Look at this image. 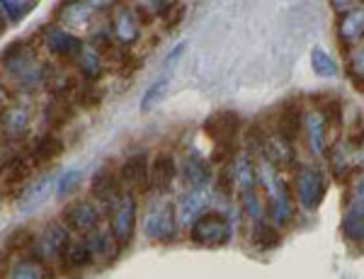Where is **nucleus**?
<instances>
[{
  "instance_id": "nucleus-1",
  "label": "nucleus",
  "mask_w": 364,
  "mask_h": 279,
  "mask_svg": "<svg viewBox=\"0 0 364 279\" xmlns=\"http://www.w3.org/2000/svg\"><path fill=\"white\" fill-rule=\"evenodd\" d=\"M0 66L3 71L20 85L22 90L32 92L37 88H44L46 73H49L51 63H44L32 49V44L25 39H15L0 51Z\"/></svg>"
},
{
  "instance_id": "nucleus-2",
  "label": "nucleus",
  "mask_w": 364,
  "mask_h": 279,
  "mask_svg": "<svg viewBox=\"0 0 364 279\" xmlns=\"http://www.w3.org/2000/svg\"><path fill=\"white\" fill-rule=\"evenodd\" d=\"M257 180H260V185L265 187L269 197V221L277 229L279 226H287L291 221V214H294V202H291L287 182L277 175V168H272L262 158L260 165H257Z\"/></svg>"
},
{
  "instance_id": "nucleus-3",
  "label": "nucleus",
  "mask_w": 364,
  "mask_h": 279,
  "mask_svg": "<svg viewBox=\"0 0 364 279\" xmlns=\"http://www.w3.org/2000/svg\"><path fill=\"white\" fill-rule=\"evenodd\" d=\"M39 42H42L44 49L49 51L58 63H63V66H73L75 59H78L85 49L83 39L75 37L73 32L63 30V27H58L56 22H49V25L42 27Z\"/></svg>"
},
{
  "instance_id": "nucleus-4",
  "label": "nucleus",
  "mask_w": 364,
  "mask_h": 279,
  "mask_svg": "<svg viewBox=\"0 0 364 279\" xmlns=\"http://www.w3.org/2000/svg\"><path fill=\"white\" fill-rule=\"evenodd\" d=\"M231 221L219 212H204L190 224V241L202 248H221L231 241Z\"/></svg>"
},
{
  "instance_id": "nucleus-5",
  "label": "nucleus",
  "mask_w": 364,
  "mask_h": 279,
  "mask_svg": "<svg viewBox=\"0 0 364 279\" xmlns=\"http://www.w3.org/2000/svg\"><path fill=\"white\" fill-rule=\"evenodd\" d=\"M90 195L92 199L97 202V207L102 209V214H107L117 207L119 197L124 195V185L119 180V168L114 163H102L97 168V173L92 175V182H90Z\"/></svg>"
},
{
  "instance_id": "nucleus-6",
  "label": "nucleus",
  "mask_w": 364,
  "mask_h": 279,
  "mask_svg": "<svg viewBox=\"0 0 364 279\" xmlns=\"http://www.w3.org/2000/svg\"><path fill=\"white\" fill-rule=\"evenodd\" d=\"M178 231H180V221H178V212H175V204H170V202H156V204H151L149 214L144 219V234L149 241L173 243L178 238Z\"/></svg>"
},
{
  "instance_id": "nucleus-7",
  "label": "nucleus",
  "mask_w": 364,
  "mask_h": 279,
  "mask_svg": "<svg viewBox=\"0 0 364 279\" xmlns=\"http://www.w3.org/2000/svg\"><path fill=\"white\" fill-rule=\"evenodd\" d=\"M328 192V177L318 165H304L296 170L294 175V195L299 199V204L309 212L318 209L326 199Z\"/></svg>"
},
{
  "instance_id": "nucleus-8",
  "label": "nucleus",
  "mask_w": 364,
  "mask_h": 279,
  "mask_svg": "<svg viewBox=\"0 0 364 279\" xmlns=\"http://www.w3.org/2000/svg\"><path fill=\"white\" fill-rule=\"evenodd\" d=\"M61 221L68 226L70 234L87 236L102 226V209L95 199H73L63 207Z\"/></svg>"
},
{
  "instance_id": "nucleus-9",
  "label": "nucleus",
  "mask_w": 364,
  "mask_h": 279,
  "mask_svg": "<svg viewBox=\"0 0 364 279\" xmlns=\"http://www.w3.org/2000/svg\"><path fill=\"white\" fill-rule=\"evenodd\" d=\"M109 231H112L119 248H127L134 241V231H136V192L124 190V195L119 197L117 207L109 212Z\"/></svg>"
},
{
  "instance_id": "nucleus-10",
  "label": "nucleus",
  "mask_w": 364,
  "mask_h": 279,
  "mask_svg": "<svg viewBox=\"0 0 364 279\" xmlns=\"http://www.w3.org/2000/svg\"><path fill=\"white\" fill-rule=\"evenodd\" d=\"M73 241V234L68 231V226L61 219H51L44 224V229L37 236V246H34V255L42 258L44 263H54L61 260V255L66 253V248Z\"/></svg>"
},
{
  "instance_id": "nucleus-11",
  "label": "nucleus",
  "mask_w": 364,
  "mask_h": 279,
  "mask_svg": "<svg viewBox=\"0 0 364 279\" xmlns=\"http://www.w3.org/2000/svg\"><path fill=\"white\" fill-rule=\"evenodd\" d=\"M112 20H109V32L117 39V44L124 46V49H132L134 44L141 39V22L136 17V10L129 3H117L112 10Z\"/></svg>"
},
{
  "instance_id": "nucleus-12",
  "label": "nucleus",
  "mask_w": 364,
  "mask_h": 279,
  "mask_svg": "<svg viewBox=\"0 0 364 279\" xmlns=\"http://www.w3.org/2000/svg\"><path fill=\"white\" fill-rule=\"evenodd\" d=\"M240 129H243V121L233 109H219L204 121V133L214 143H238Z\"/></svg>"
},
{
  "instance_id": "nucleus-13",
  "label": "nucleus",
  "mask_w": 364,
  "mask_h": 279,
  "mask_svg": "<svg viewBox=\"0 0 364 279\" xmlns=\"http://www.w3.org/2000/svg\"><path fill=\"white\" fill-rule=\"evenodd\" d=\"M32 126V114L25 104L8 102L0 109V136L5 141H22Z\"/></svg>"
},
{
  "instance_id": "nucleus-14",
  "label": "nucleus",
  "mask_w": 364,
  "mask_h": 279,
  "mask_svg": "<svg viewBox=\"0 0 364 279\" xmlns=\"http://www.w3.org/2000/svg\"><path fill=\"white\" fill-rule=\"evenodd\" d=\"M304 126V109L296 100L282 102L272 114V131L282 136L284 141L294 143Z\"/></svg>"
},
{
  "instance_id": "nucleus-15",
  "label": "nucleus",
  "mask_w": 364,
  "mask_h": 279,
  "mask_svg": "<svg viewBox=\"0 0 364 279\" xmlns=\"http://www.w3.org/2000/svg\"><path fill=\"white\" fill-rule=\"evenodd\" d=\"M119 180L127 190L132 192H149L151 190V160L141 151L134 153L119 165Z\"/></svg>"
},
{
  "instance_id": "nucleus-16",
  "label": "nucleus",
  "mask_w": 364,
  "mask_h": 279,
  "mask_svg": "<svg viewBox=\"0 0 364 279\" xmlns=\"http://www.w3.org/2000/svg\"><path fill=\"white\" fill-rule=\"evenodd\" d=\"M336 34L343 49H355L357 44L364 42V8H352L340 13Z\"/></svg>"
},
{
  "instance_id": "nucleus-17",
  "label": "nucleus",
  "mask_w": 364,
  "mask_h": 279,
  "mask_svg": "<svg viewBox=\"0 0 364 279\" xmlns=\"http://www.w3.org/2000/svg\"><path fill=\"white\" fill-rule=\"evenodd\" d=\"M54 20L58 27L70 32V30H78V27L90 25L92 10L87 8L85 0H61L54 8Z\"/></svg>"
},
{
  "instance_id": "nucleus-18",
  "label": "nucleus",
  "mask_w": 364,
  "mask_h": 279,
  "mask_svg": "<svg viewBox=\"0 0 364 279\" xmlns=\"http://www.w3.org/2000/svg\"><path fill=\"white\" fill-rule=\"evenodd\" d=\"M32 168H34V163L29 155H22V153L10 155V158L0 165V185L8 192L20 190L22 185H27L29 175H32Z\"/></svg>"
},
{
  "instance_id": "nucleus-19",
  "label": "nucleus",
  "mask_w": 364,
  "mask_h": 279,
  "mask_svg": "<svg viewBox=\"0 0 364 279\" xmlns=\"http://www.w3.org/2000/svg\"><path fill=\"white\" fill-rule=\"evenodd\" d=\"M209 207V190L207 187H187L182 192L175 212H178V221L185 226H190L197 217H202Z\"/></svg>"
},
{
  "instance_id": "nucleus-20",
  "label": "nucleus",
  "mask_w": 364,
  "mask_h": 279,
  "mask_svg": "<svg viewBox=\"0 0 364 279\" xmlns=\"http://www.w3.org/2000/svg\"><path fill=\"white\" fill-rule=\"evenodd\" d=\"M178 177V160L170 151H161L151 158V190L168 192Z\"/></svg>"
},
{
  "instance_id": "nucleus-21",
  "label": "nucleus",
  "mask_w": 364,
  "mask_h": 279,
  "mask_svg": "<svg viewBox=\"0 0 364 279\" xmlns=\"http://www.w3.org/2000/svg\"><path fill=\"white\" fill-rule=\"evenodd\" d=\"M78 85H80L78 75L70 73L68 66H63V63H58V66H49L44 88L49 90L51 97H68V100H70Z\"/></svg>"
},
{
  "instance_id": "nucleus-22",
  "label": "nucleus",
  "mask_w": 364,
  "mask_h": 279,
  "mask_svg": "<svg viewBox=\"0 0 364 279\" xmlns=\"http://www.w3.org/2000/svg\"><path fill=\"white\" fill-rule=\"evenodd\" d=\"M63 151H66V146H63V138L58 136V133L49 131V133H44V136H39L37 141H34L29 158H32V163L37 168H44V165H51L54 160L61 158Z\"/></svg>"
},
{
  "instance_id": "nucleus-23",
  "label": "nucleus",
  "mask_w": 364,
  "mask_h": 279,
  "mask_svg": "<svg viewBox=\"0 0 364 279\" xmlns=\"http://www.w3.org/2000/svg\"><path fill=\"white\" fill-rule=\"evenodd\" d=\"M58 263H61V270L68 272V275L80 272V270H85L87 265H92V253H90V246H87V238H78V241L73 238Z\"/></svg>"
},
{
  "instance_id": "nucleus-24",
  "label": "nucleus",
  "mask_w": 364,
  "mask_h": 279,
  "mask_svg": "<svg viewBox=\"0 0 364 279\" xmlns=\"http://www.w3.org/2000/svg\"><path fill=\"white\" fill-rule=\"evenodd\" d=\"M304 126H306L311 153L323 155L328 148V124H326V119H323V114L318 109H311L309 114H304Z\"/></svg>"
},
{
  "instance_id": "nucleus-25",
  "label": "nucleus",
  "mask_w": 364,
  "mask_h": 279,
  "mask_svg": "<svg viewBox=\"0 0 364 279\" xmlns=\"http://www.w3.org/2000/svg\"><path fill=\"white\" fill-rule=\"evenodd\" d=\"M73 68H75V73H78V78L85 80V83H100V80H102V75H105V71H107L102 56H100L97 51H92L87 44H85V49H83V54L75 59Z\"/></svg>"
},
{
  "instance_id": "nucleus-26",
  "label": "nucleus",
  "mask_w": 364,
  "mask_h": 279,
  "mask_svg": "<svg viewBox=\"0 0 364 279\" xmlns=\"http://www.w3.org/2000/svg\"><path fill=\"white\" fill-rule=\"evenodd\" d=\"M75 112H78V107L73 104V100H68V97H51V100L44 104L42 114L51 129H61L68 121H73Z\"/></svg>"
},
{
  "instance_id": "nucleus-27",
  "label": "nucleus",
  "mask_w": 364,
  "mask_h": 279,
  "mask_svg": "<svg viewBox=\"0 0 364 279\" xmlns=\"http://www.w3.org/2000/svg\"><path fill=\"white\" fill-rule=\"evenodd\" d=\"M51 185H54V177L51 175H44L39 177L37 182L27 185L25 190H22L20 195V202H17V207H20V212H34V209H39L46 202V197H49L51 192Z\"/></svg>"
},
{
  "instance_id": "nucleus-28",
  "label": "nucleus",
  "mask_w": 364,
  "mask_h": 279,
  "mask_svg": "<svg viewBox=\"0 0 364 279\" xmlns=\"http://www.w3.org/2000/svg\"><path fill=\"white\" fill-rule=\"evenodd\" d=\"M34 246H37V234L27 226L10 231L5 238V255H13V258H25V255H34Z\"/></svg>"
},
{
  "instance_id": "nucleus-29",
  "label": "nucleus",
  "mask_w": 364,
  "mask_h": 279,
  "mask_svg": "<svg viewBox=\"0 0 364 279\" xmlns=\"http://www.w3.org/2000/svg\"><path fill=\"white\" fill-rule=\"evenodd\" d=\"M85 238H87V246H90V253H92V263H97V260H114L117 253L122 250L119 246H117L112 231L95 229Z\"/></svg>"
},
{
  "instance_id": "nucleus-30",
  "label": "nucleus",
  "mask_w": 364,
  "mask_h": 279,
  "mask_svg": "<svg viewBox=\"0 0 364 279\" xmlns=\"http://www.w3.org/2000/svg\"><path fill=\"white\" fill-rule=\"evenodd\" d=\"M182 180L187 182V187H207V182L211 180L209 163L199 153L187 155L185 163H182Z\"/></svg>"
},
{
  "instance_id": "nucleus-31",
  "label": "nucleus",
  "mask_w": 364,
  "mask_h": 279,
  "mask_svg": "<svg viewBox=\"0 0 364 279\" xmlns=\"http://www.w3.org/2000/svg\"><path fill=\"white\" fill-rule=\"evenodd\" d=\"M250 241H252V246H255L257 250H272V248H277L282 243V236H279L277 226H274L269 219L262 217V219L252 221Z\"/></svg>"
},
{
  "instance_id": "nucleus-32",
  "label": "nucleus",
  "mask_w": 364,
  "mask_h": 279,
  "mask_svg": "<svg viewBox=\"0 0 364 279\" xmlns=\"http://www.w3.org/2000/svg\"><path fill=\"white\" fill-rule=\"evenodd\" d=\"M46 263L37 255H25V258H17L15 265L10 267L8 279H42Z\"/></svg>"
},
{
  "instance_id": "nucleus-33",
  "label": "nucleus",
  "mask_w": 364,
  "mask_h": 279,
  "mask_svg": "<svg viewBox=\"0 0 364 279\" xmlns=\"http://www.w3.org/2000/svg\"><path fill=\"white\" fill-rule=\"evenodd\" d=\"M170 88V68H163V73L158 75L154 83L149 85V90L144 92V100H141V112H151L156 104L163 102V97L168 95Z\"/></svg>"
},
{
  "instance_id": "nucleus-34",
  "label": "nucleus",
  "mask_w": 364,
  "mask_h": 279,
  "mask_svg": "<svg viewBox=\"0 0 364 279\" xmlns=\"http://www.w3.org/2000/svg\"><path fill=\"white\" fill-rule=\"evenodd\" d=\"M70 100L80 109H95L105 100V88H100L97 83H85V80H80V85L75 88Z\"/></svg>"
},
{
  "instance_id": "nucleus-35",
  "label": "nucleus",
  "mask_w": 364,
  "mask_h": 279,
  "mask_svg": "<svg viewBox=\"0 0 364 279\" xmlns=\"http://www.w3.org/2000/svg\"><path fill=\"white\" fill-rule=\"evenodd\" d=\"M311 68H314V73L321 75V78H336L338 75V63L333 61V56L328 54V51H323L321 46H316V49L311 51Z\"/></svg>"
},
{
  "instance_id": "nucleus-36",
  "label": "nucleus",
  "mask_w": 364,
  "mask_h": 279,
  "mask_svg": "<svg viewBox=\"0 0 364 279\" xmlns=\"http://www.w3.org/2000/svg\"><path fill=\"white\" fill-rule=\"evenodd\" d=\"M348 75L357 90L364 92V42H360L348 56Z\"/></svg>"
},
{
  "instance_id": "nucleus-37",
  "label": "nucleus",
  "mask_w": 364,
  "mask_h": 279,
  "mask_svg": "<svg viewBox=\"0 0 364 279\" xmlns=\"http://www.w3.org/2000/svg\"><path fill=\"white\" fill-rule=\"evenodd\" d=\"M214 187H216V195H221L224 199L233 197V190H236V170H233V163L219 165V173H216V177H214Z\"/></svg>"
},
{
  "instance_id": "nucleus-38",
  "label": "nucleus",
  "mask_w": 364,
  "mask_h": 279,
  "mask_svg": "<svg viewBox=\"0 0 364 279\" xmlns=\"http://www.w3.org/2000/svg\"><path fill=\"white\" fill-rule=\"evenodd\" d=\"M39 5V0H0V8L5 10L10 22H22Z\"/></svg>"
},
{
  "instance_id": "nucleus-39",
  "label": "nucleus",
  "mask_w": 364,
  "mask_h": 279,
  "mask_svg": "<svg viewBox=\"0 0 364 279\" xmlns=\"http://www.w3.org/2000/svg\"><path fill=\"white\" fill-rule=\"evenodd\" d=\"M80 180H83V173L70 168V170H63L56 180V197L58 199H68L73 192H78Z\"/></svg>"
},
{
  "instance_id": "nucleus-40",
  "label": "nucleus",
  "mask_w": 364,
  "mask_h": 279,
  "mask_svg": "<svg viewBox=\"0 0 364 279\" xmlns=\"http://www.w3.org/2000/svg\"><path fill=\"white\" fill-rule=\"evenodd\" d=\"M185 3L182 0H173V3H168L166 8H163V13L158 15V20L166 25V30H175V27H180V22L185 20Z\"/></svg>"
},
{
  "instance_id": "nucleus-41",
  "label": "nucleus",
  "mask_w": 364,
  "mask_h": 279,
  "mask_svg": "<svg viewBox=\"0 0 364 279\" xmlns=\"http://www.w3.org/2000/svg\"><path fill=\"white\" fill-rule=\"evenodd\" d=\"M343 231H345V236H348V241L364 243V214L350 212L343 221Z\"/></svg>"
},
{
  "instance_id": "nucleus-42",
  "label": "nucleus",
  "mask_w": 364,
  "mask_h": 279,
  "mask_svg": "<svg viewBox=\"0 0 364 279\" xmlns=\"http://www.w3.org/2000/svg\"><path fill=\"white\" fill-rule=\"evenodd\" d=\"M364 148V119L357 117L355 121H350V131H348V151Z\"/></svg>"
},
{
  "instance_id": "nucleus-43",
  "label": "nucleus",
  "mask_w": 364,
  "mask_h": 279,
  "mask_svg": "<svg viewBox=\"0 0 364 279\" xmlns=\"http://www.w3.org/2000/svg\"><path fill=\"white\" fill-rule=\"evenodd\" d=\"M350 212H355V214H364V173L360 175V180H355V185H352Z\"/></svg>"
},
{
  "instance_id": "nucleus-44",
  "label": "nucleus",
  "mask_w": 364,
  "mask_h": 279,
  "mask_svg": "<svg viewBox=\"0 0 364 279\" xmlns=\"http://www.w3.org/2000/svg\"><path fill=\"white\" fill-rule=\"evenodd\" d=\"M168 3H173V0H129V5H144V8L154 10V15H161Z\"/></svg>"
},
{
  "instance_id": "nucleus-45",
  "label": "nucleus",
  "mask_w": 364,
  "mask_h": 279,
  "mask_svg": "<svg viewBox=\"0 0 364 279\" xmlns=\"http://www.w3.org/2000/svg\"><path fill=\"white\" fill-rule=\"evenodd\" d=\"M87 8L92 10V13H109V10L114 8L119 0H85Z\"/></svg>"
},
{
  "instance_id": "nucleus-46",
  "label": "nucleus",
  "mask_w": 364,
  "mask_h": 279,
  "mask_svg": "<svg viewBox=\"0 0 364 279\" xmlns=\"http://www.w3.org/2000/svg\"><path fill=\"white\" fill-rule=\"evenodd\" d=\"M333 8L340 10V13H345V10H352V8H362L364 0H331Z\"/></svg>"
},
{
  "instance_id": "nucleus-47",
  "label": "nucleus",
  "mask_w": 364,
  "mask_h": 279,
  "mask_svg": "<svg viewBox=\"0 0 364 279\" xmlns=\"http://www.w3.org/2000/svg\"><path fill=\"white\" fill-rule=\"evenodd\" d=\"M8 25H10L8 15H5V10L0 8V34H5V30H8Z\"/></svg>"
},
{
  "instance_id": "nucleus-48",
  "label": "nucleus",
  "mask_w": 364,
  "mask_h": 279,
  "mask_svg": "<svg viewBox=\"0 0 364 279\" xmlns=\"http://www.w3.org/2000/svg\"><path fill=\"white\" fill-rule=\"evenodd\" d=\"M8 104V97H5V88H3V83H0V109Z\"/></svg>"
}]
</instances>
